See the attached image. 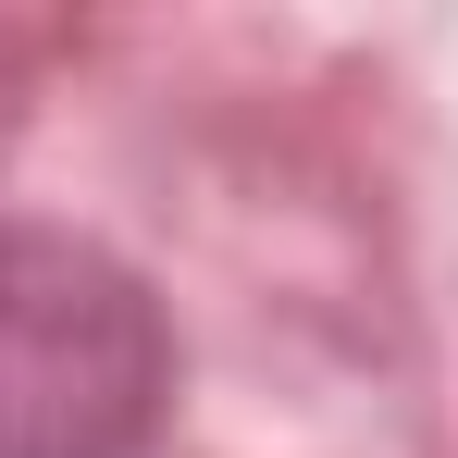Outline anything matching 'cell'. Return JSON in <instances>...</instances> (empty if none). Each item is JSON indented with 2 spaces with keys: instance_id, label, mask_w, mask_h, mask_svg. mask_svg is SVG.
<instances>
[{
  "instance_id": "1",
  "label": "cell",
  "mask_w": 458,
  "mask_h": 458,
  "mask_svg": "<svg viewBox=\"0 0 458 458\" xmlns=\"http://www.w3.org/2000/svg\"><path fill=\"white\" fill-rule=\"evenodd\" d=\"M149 310L137 285H112L87 248H0V446L25 458H87L112 434H137L149 409Z\"/></svg>"
}]
</instances>
